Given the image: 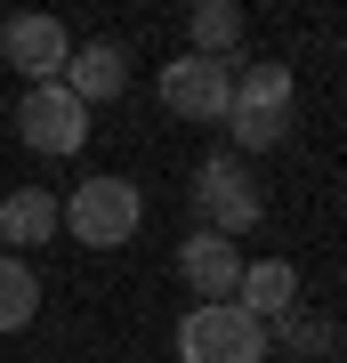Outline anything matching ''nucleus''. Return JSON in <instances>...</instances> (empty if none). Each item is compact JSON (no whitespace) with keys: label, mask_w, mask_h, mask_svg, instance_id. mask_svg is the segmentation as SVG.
<instances>
[{"label":"nucleus","mask_w":347,"mask_h":363,"mask_svg":"<svg viewBox=\"0 0 347 363\" xmlns=\"http://www.w3.org/2000/svg\"><path fill=\"white\" fill-rule=\"evenodd\" d=\"M226 138L234 154H275L291 138V65H243L234 73V105H226Z\"/></svg>","instance_id":"nucleus-1"},{"label":"nucleus","mask_w":347,"mask_h":363,"mask_svg":"<svg viewBox=\"0 0 347 363\" xmlns=\"http://www.w3.org/2000/svg\"><path fill=\"white\" fill-rule=\"evenodd\" d=\"M57 210H65V234L89 242V250H121L129 234L145 226V194H138L129 178H81Z\"/></svg>","instance_id":"nucleus-2"},{"label":"nucleus","mask_w":347,"mask_h":363,"mask_svg":"<svg viewBox=\"0 0 347 363\" xmlns=\"http://www.w3.org/2000/svg\"><path fill=\"white\" fill-rule=\"evenodd\" d=\"M178 363H267V323L226 307H186L178 323Z\"/></svg>","instance_id":"nucleus-3"},{"label":"nucleus","mask_w":347,"mask_h":363,"mask_svg":"<svg viewBox=\"0 0 347 363\" xmlns=\"http://www.w3.org/2000/svg\"><path fill=\"white\" fill-rule=\"evenodd\" d=\"M16 138H25L33 154L65 162V154H81V145H89V105L65 89V81H40V89L16 97Z\"/></svg>","instance_id":"nucleus-4"},{"label":"nucleus","mask_w":347,"mask_h":363,"mask_svg":"<svg viewBox=\"0 0 347 363\" xmlns=\"http://www.w3.org/2000/svg\"><path fill=\"white\" fill-rule=\"evenodd\" d=\"M194 210H202V234H226V242L258 226V186H250L243 154H210V162H194Z\"/></svg>","instance_id":"nucleus-5"},{"label":"nucleus","mask_w":347,"mask_h":363,"mask_svg":"<svg viewBox=\"0 0 347 363\" xmlns=\"http://www.w3.org/2000/svg\"><path fill=\"white\" fill-rule=\"evenodd\" d=\"M234 73L243 65H219V57H170L162 81H154V97H162V113H178V121H226V105H234Z\"/></svg>","instance_id":"nucleus-6"},{"label":"nucleus","mask_w":347,"mask_h":363,"mask_svg":"<svg viewBox=\"0 0 347 363\" xmlns=\"http://www.w3.org/2000/svg\"><path fill=\"white\" fill-rule=\"evenodd\" d=\"M65 57H73V40H65L57 16L25 9V16H9V25H0V65H16L33 89H40V81H65Z\"/></svg>","instance_id":"nucleus-7"},{"label":"nucleus","mask_w":347,"mask_h":363,"mask_svg":"<svg viewBox=\"0 0 347 363\" xmlns=\"http://www.w3.org/2000/svg\"><path fill=\"white\" fill-rule=\"evenodd\" d=\"M243 250L226 242V234H186L178 242V283L194 291V307H226L234 291H243Z\"/></svg>","instance_id":"nucleus-8"},{"label":"nucleus","mask_w":347,"mask_h":363,"mask_svg":"<svg viewBox=\"0 0 347 363\" xmlns=\"http://www.w3.org/2000/svg\"><path fill=\"white\" fill-rule=\"evenodd\" d=\"M121 81H129V57H121V40H73V57H65V89H73L81 105H105V97H121Z\"/></svg>","instance_id":"nucleus-9"},{"label":"nucleus","mask_w":347,"mask_h":363,"mask_svg":"<svg viewBox=\"0 0 347 363\" xmlns=\"http://www.w3.org/2000/svg\"><path fill=\"white\" fill-rule=\"evenodd\" d=\"M57 226H65V210H57L49 186H9V194H0V242L9 250H40Z\"/></svg>","instance_id":"nucleus-10"},{"label":"nucleus","mask_w":347,"mask_h":363,"mask_svg":"<svg viewBox=\"0 0 347 363\" xmlns=\"http://www.w3.org/2000/svg\"><path fill=\"white\" fill-rule=\"evenodd\" d=\"M234 307L258 315V323L291 315V307H299V267H291V259H250V267H243V291H234Z\"/></svg>","instance_id":"nucleus-11"},{"label":"nucleus","mask_w":347,"mask_h":363,"mask_svg":"<svg viewBox=\"0 0 347 363\" xmlns=\"http://www.w3.org/2000/svg\"><path fill=\"white\" fill-rule=\"evenodd\" d=\"M186 49L194 57H219V65H243V9H234V0H194Z\"/></svg>","instance_id":"nucleus-12"},{"label":"nucleus","mask_w":347,"mask_h":363,"mask_svg":"<svg viewBox=\"0 0 347 363\" xmlns=\"http://www.w3.org/2000/svg\"><path fill=\"white\" fill-rule=\"evenodd\" d=\"M33 315H40V274H33L25 259H0V339L25 331Z\"/></svg>","instance_id":"nucleus-13"},{"label":"nucleus","mask_w":347,"mask_h":363,"mask_svg":"<svg viewBox=\"0 0 347 363\" xmlns=\"http://www.w3.org/2000/svg\"><path fill=\"white\" fill-rule=\"evenodd\" d=\"M331 323H323L315 307H291V315H275L267 323V347H291V355H331Z\"/></svg>","instance_id":"nucleus-14"}]
</instances>
